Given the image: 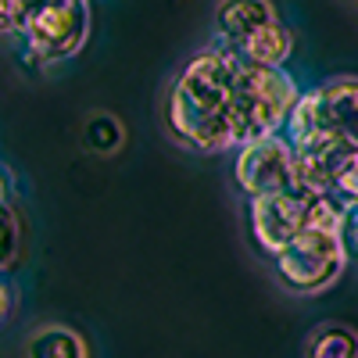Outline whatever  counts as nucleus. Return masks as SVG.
<instances>
[{"label":"nucleus","instance_id":"obj_1","mask_svg":"<svg viewBox=\"0 0 358 358\" xmlns=\"http://www.w3.org/2000/svg\"><path fill=\"white\" fill-rule=\"evenodd\" d=\"M241 57L208 47L176 76L165 101V129L176 143L201 155L229 151L233 143V94Z\"/></svg>","mask_w":358,"mask_h":358},{"label":"nucleus","instance_id":"obj_2","mask_svg":"<svg viewBox=\"0 0 358 358\" xmlns=\"http://www.w3.org/2000/svg\"><path fill=\"white\" fill-rule=\"evenodd\" d=\"M301 90L283 69H262L244 65L236 72V94H233V143L244 147L251 140L283 133L287 115Z\"/></svg>","mask_w":358,"mask_h":358},{"label":"nucleus","instance_id":"obj_3","mask_svg":"<svg viewBox=\"0 0 358 358\" xmlns=\"http://www.w3.org/2000/svg\"><path fill=\"white\" fill-rule=\"evenodd\" d=\"M273 262H276V276L294 294H322L326 287H334L341 280L348 265V251L337 229L305 226Z\"/></svg>","mask_w":358,"mask_h":358},{"label":"nucleus","instance_id":"obj_4","mask_svg":"<svg viewBox=\"0 0 358 358\" xmlns=\"http://www.w3.org/2000/svg\"><path fill=\"white\" fill-rule=\"evenodd\" d=\"M86 36H90L86 0H79V4H33V11H29L22 25L29 57H36L43 65L65 62V57L79 54Z\"/></svg>","mask_w":358,"mask_h":358},{"label":"nucleus","instance_id":"obj_5","mask_svg":"<svg viewBox=\"0 0 358 358\" xmlns=\"http://www.w3.org/2000/svg\"><path fill=\"white\" fill-rule=\"evenodd\" d=\"M233 179L248 197L294 190V147H290V140L283 133H273V136H262V140L236 147Z\"/></svg>","mask_w":358,"mask_h":358},{"label":"nucleus","instance_id":"obj_6","mask_svg":"<svg viewBox=\"0 0 358 358\" xmlns=\"http://www.w3.org/2000/svg\"><path fill=\"white\" fill-rule=\"evenodd\" d=\"M251 236L265 255H280L297 233L308 226V194L301 190H280V194H258L248 204Z\"/></svg>","mask_w":358,"mask_h":358},{"label":"nucleus","instance_id":"obj_7","mask_svg":"<svg viewBox=\"0 0 358 358\" xmlns=\"http://www.w3.org/2000/svg\"><path fill=\"white\" fill-rule=\"evenodd\" d=\"M355 147L330 136L308 147H294V190L301 194H334L337 176Z\"/></svg>","mask_w":358,"mask_h":358},{"label":"nucleus","instance_id":"obj_8","mask_svg":"<svg viewBox=\"0 0 358 358\" xmlns=\"http://www.w3.org/2000/svg\"><path fill=\"white\" fill-rule=\"evenodd\" d=\"M312 94H315L319 118H322L326 133L358 151V76L326 79L322 86L312 90Z\"/></svg>","mask_w":358,"mask_h":358},{"label":"nucleus","instance_id":"obj_9","mask_svg":"<svg viewBox=\"0 0 358 358\" xmlns=\"http://www.w3.org/2000/svg\"><path fill=\"white\" fill-rule=\"evenodd\" d=\"M280 18L273 0H219L215 4V47L233 50L248 33H255L258 25Z\"/></svg>","mask_w":358,"mask_h":358},{"label":"nucleus","instance_id":"obj_10","mask_svg":"<svg viewBox=\"0 0 358 358\" xmlns=\"http://www.w3.org/2000/svg\"><path fill=\"white\" fill-rule=\"evenodd\" d=\"M294 50V36H290V29L273 18V22H265L258 25L255 33H248L241 43H236L229 54H236L244 65H262V69H283V62L290 57Z\"/></svg>","mask_w":358,"mask_h":358},{"label":"nucleus","instance_id":"obj_11","mask_svg":"<svg viewBox=\"0 0 358 358\" xmlns=\"http://www.w3.org/2000/svg\"><path fill=\"white\" fill-rule=\"evenodd\" d=\"M25 358H90L86 341L69 326H43L29 337Z\"/></svg>","mask_w":358,"mask_h":358},{"label":"nucleus","instance_id":"obj_12","mask_svg":"<svg viewBox=\"0 0 358 358\" xmlns=\"http://www.w3.org/2000/svg\"><path fill=\"white\" fill-rule=\"evenodd\" d=\"M305 358H358V334L351 326L326 322L308 337Z\"/></svg>","mask_w":358,"mask_h":358},{"label":"nucleus","instance_id":"obj_13","mask_svg":"<svg viewBox=\"0 0 358 358\" xmlns=\"http://www.w3.org/2000/svg\"><path fill=\"white\" fill-rule=\"evenodd\" d=\"M86 143L94 147V151H101V155L115 151V147L122 143V126H118V118L94 115V118H90V126H86Z\"/></svg>","mask_w":358,"mask_h":358},{"label":"nucleus","instance_id":"obj_14","mask_svg":"<svg viewBox=\"0 0 358 358\" xmlns=\"http://www.w3.org/2000/svg\"><path fill=\"white\" fill-rule=\"evenodd\" d=\"M18 241H22V233H18V219L8 204H0V273L18 258Z\"/></svg>","mask_w":358,"mask_h":358},{"label":"nucleus","instance_id":"obj_15","mask_svg":"<svg viewBox=\"0 0 358 358\" xmlns=\"http://www.w3.org/2000/svg\"><path fill=\"white\" fill-rule=\"evenodd\" d=\"M334 197L348 208H358V151L348 155L341 176H337V187H334Z\"/></svg>","mask_w":358,"mask_h":358},{"label":"nucleus","instance_id":"obj_16","mask_svg":"<svg viewBox=\"0 0 358 358\" xmlns=\"http://www.w3.org/2000/svg\"><path fill=\"white\" fill-rule=\"evenodd\" d=\"M36 0H0V33H22Z\"/></svg>","mask_w":358,"mask_h":358},{"label":"nucleus","instance_id":"obj_17","mask_svg":"<svg viewBox=\"0 0 358 358\" xmlns=\"http://www.w3.org/2000/svg\"><path fill=\"white\" fill-rule=\"evenodd\" d=\"M341 241H344L348 258H351V255L358 258V208H348V219H344V226H341Z\"/></svg>","mask_w":358,"mask_h":358},{"label":"nucleus","instance_id":"obj_18","mask_svg":"<svg viewBox=\"0 0 358 358\" xmlns=\"http://www.w3.org/2000/svg\"><path fill=\"white\" fill-rule=\"evenodd\" d=\"M11 301H15V294H11V287L0 280V322L8 319V312H11Z\"/></svg>","mask_w":358,"mask_h":358},{"label":"nucleus","instance_id":"obj_19","mask_svg":"<svg viewBox=\"0 0 358 358\" xmlns=\"http://www.w3.org/2000/svg\"><path fill=\"white\" fill-rule=\"evenodd\" d=\"M8 197H11V176H8L4 165H0V204H8Z\"/></svg>","mask_w":358,"mask_h":358},{"label":"nucleus","instance_id":"obj_20","mask_svg":"<svg viewBox=\"0 0 358 358\" xmlns=\"http://www.w3.org/2000/svg\"><path fill=\"white\" fill-rule=\"evenodd\" d=\"M36 4H79V0H36Z\"/></svg>","mask_w":358,"mask_h":358}]
</instances>
